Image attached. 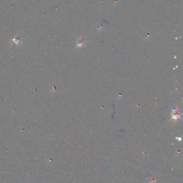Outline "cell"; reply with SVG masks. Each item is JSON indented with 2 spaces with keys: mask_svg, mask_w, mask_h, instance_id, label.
Here are the masks:
<instances>
[{
  "mask_svg": "<svg viewBox=\"0 0 183 183\" xmlns=\"http://www.w3.org/2000/svg\"><path fill=\"white\" fill-rule=\"evenodd\" d=\"M84 45H85V43H84V39H83L82 38L78 39V45L77 47H81L82 46H84Z\"/></svg>",
  "mask_w": 183,
  "mask_h": 183,
  "instance_id": "3957f363",
  "label": "cell"
},
{
  "mask_svg": "<svg viewBox=\"0 0 183 183\" xmlns=\"http://www.w3.org/2000/svg\"><path fill=\"white\" fill-rule=\"evenodd\" d=\"M11 45H13V44L19 45V44H21V43H22V39L21 35H20L19 34L16 35V36L13 38V39L11 40Z\"/></svg>",
  "mask_w": 183,
  "mask_h": 183,
  "instance_id": "7a4b0ae2",
  "label": "cell"
},
{
  "mask_svg": "<svg viewBox=\"0 0 183 183\" xmlns=\"http://www.w3.org/2000/svg\"><path fill=\"white\" fill-rule=\"evenodd\" d=\"M171 110L172 111V118L175 120V121L178 118H181L182 113L180 109L178 108H174L171 109Z\"/></svg>",
  "mask_w": 183,
  "mask_h": 183,
  "instance_id": "6da1fadb",
  "label": "cell"
}]
</instances>
